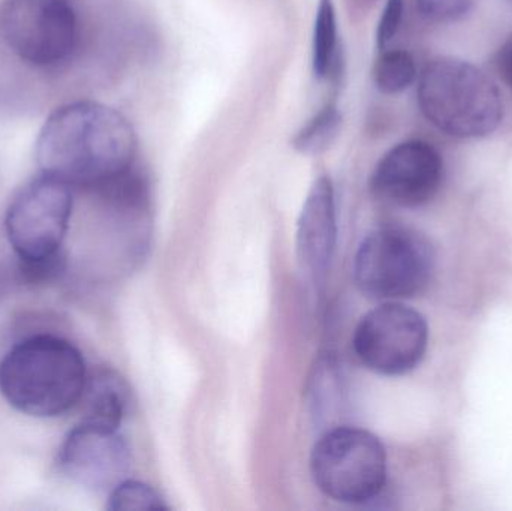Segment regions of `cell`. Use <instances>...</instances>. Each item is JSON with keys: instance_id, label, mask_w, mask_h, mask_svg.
<instances>
[{"instance_id": "6da1fadb", "label": "cell", "mask_w": 512, "mask_h": 511, "mask_svg": "<svg viewBox=\"0 0 512 511\" xmlns=\"http://www.w3.org/2000/svg\"><path fill=\"white\" fill-rule=\"evenodd\" d=\"M135 155L137 134L131 122L116 108L95 101L57 108L36 141L42 173L84 191L134 167Z\"/></svg>"}, {"instance_id": "7a4b0ae2", "label": "cell", "mask_w": 512, "mask_h": 511, "mask_svg": "<svg viewBox=\"0 0 512 511\" xmlns=\"http://www.w3.org/2000/svg\"><path fill=\"white\" fill-rule=\"evenodd\" d=\"M86 384L80 350L59 336H30L0 362V393L29 416H62L81 401Z\"/></svg>"}, {"instance_id": "3957f363", "label": "cell", "mask_w": 512, "mask_h": 511, "mask_svg": "<svg viewBox=\"0 0 512 511\" xmlns=\"http://www.w3.org/2000/svg\"><path fill=\"white\" fill-rule=\"evenodd\" d=\"M417 96L423 116L451 137H486L504 117L496 84L477 66L454 57L427 63L418 80Z\"/></svg>"}, {"instance_id": "277c9868", "label": "cell", "mask_w": 512, "mask_h": 511, "mask_svg": "<svg viewBox=\"0 0 512 511\" xmlns=\"http://www.w3.org/2000/svg\"><path fill=\"white\" fill-rule=\"evenodd\" d=\"M316 488L349 506L372 503L387 483V453L378 437L354 426H334L321 435L310 455Z\"/></svg>"}, {"instance_id": "5b68a950", "label": "cell", "mask_w": 512, "mask_h": 511, "mask_svg": "<svg viewBox=\"0 0 512 511\" xmlns=\"http://www.w3.org/2000/svg\"><path fill=\"white\" fill-rule=\"evenodd\" d=\"M433 263L432 246L421 234L402 227L379 228L358 246L355 284L373 299H408L429 284Z\"/></svg>"}, {"instance_id": "8992f818", "label": "cell", "mask_w": 512, "mask_h": 511, "mask_svg": "<svg viewBox=\"0 0 512 511\" xmlns=\"http://www.w3.org/2000/svg\"><path fill=\"white\" fill-rule=\"evenodd\" d=\"M0 35L26 62L57 65L75 50L77 15L69 0H3Z\"/></svg>"}, {"instance_id": "52a82bcc", "label": "cell", "mask_w": 512, "mask_h": 511, "mask_svg": "<svg viewBox=\"0 0 512 511\" xmlns=\"http://www.w3.org/2000/svg\"><path fill=\"white\" fill-rule=\"evenodd\" d=\"M427 342L426 318L402 303L388 302L361 318L355 327L352 347L370 371L399 377L420 365Z\"/></svg>"}, {"instance_id": "ba28073f", "label": "cell", "mask_w": 512, "mask_h": 511, "mask_svg": "<svg viewBox=\"0 0 512 511\" xmlns=\"http://www.w3.org/2000/svg\"><path fill=\"white\" fill-rule=\"evenodd\" d=\"M71 186L42 173L12 198L5 227L18 258H38L62 249L72 215Z\"/></svg>"}, {"instance_id": "9c48e42d", "label": "cell", "mask_w": 512, "mask_h": 511, "mask_svg": "<svg viewBox=\"0 0 512 511\" xmlns=\"http://www.w3.org/2000/svg\"><path fill=\"white\" fill-rule=\"evenodd\" d=\"M131 449L119 429L81 422L63 441L59 468L72 482L96 492H111L131 470Z\"/></svg>"}, {"instance_id": "30bf717a", "label": "cell", "mask_w": 512, "mask_h": 511, "mask_svg": "<svg viewBox=\"0 0 512 511\" xmlns=\"http://www.w3.org/2000/svg\"><path fill=\"white\" fill-rule=\"evenodd\" d=\"M444 162L432 144L403 141L388 150L373 170L370 188L387 203L418 207L429 203L441 188Z\"/></svg>"}, {"instance_id": "8fae6325", "label": "cell", "mask_w": 512, "mask_h": 511, "mask_svg": "<svg viewBox=\"0 0 512 511\" xmlns=\"http://www.w3.org/2000/svg\"><path fill=\"white\" fill-rule=\"evenodd\" d=\"M337 243L336 197L330 177L313 182L297 222V254L301 266L313 276L324 275Z\"/></svg>"}, {"instance_id": "7c38bea8", "label": "cell", "mask_w": 512, "mask_h": 511, "mask_svg": "<svg viewBox=\"0 0 512 511\" xmlns=\"http://www.w3.org/2000/svg\"><path fill=\"white\" fill-rule=\"evenodd\" d=\"M84 422L119 429L128 411L129 395L125 383L110 371L87 378L83 393Z\"/></svg>"}, {"instance_id": "4fadbf2b", "label": "cell", "mask_w": 512, "mask_h": 511, "mask_svg": "<svg viewBox=\"0 0 512 511\" xmlns=\"http://www.w3.org/2000/svg\"><path fill=\"white\" fill-rule=\"evenodd\" d=\"M312 72L316 80H337L342 72L334 0H319L313 20Z\"/></svg>"}, {"instance_id": "5bb4252c", "label": "cell", "mask_w": 512, "mask_h": 511, "mask_svg": "<svg viewBox=\"0 0 512 511\" xmlns=\"http://www.w3.org/2000/svg\"><path fill=\"white\" fill-rule=\"evenodd\" d=\"M342 125V111L336 99H331L295 132L291 140L292 149L301 155H321L333 146Z\"/></svg>"}, {"instance_id": "9a60e30c", "label": "cell", "mask_w": 512, "mask_h": 511, "mask_svg": "<svg viewBox=\"0 0 512 511\" xmlns=\"http://www.w3.org/2000/svg\"><path fill=\"white\" fill-rule=\"evenodd\" d=\"M417 78L414 57L405 50L381 51L373 66V83L384 95L405 92Z\"/></svg>"}, {"instance_id": "2e32d148", "label": "cell", "mask_w": 512, "mask_h": 511, "mask_svg": "<svg viewBox=\"0 0 512 511\" xmlns=\"http://www.w3.org/2000/svg\"><path fill=\"white\" fill-rule=\"evenodd\" d=\"M107 509L111 511H159L168 510V506L162 500L161 495L146 483L126 479L110 492Z\"/></svg>"}, {"instance_id": "e0dca14e", "label": "cell", "mask_w": 512, "mask_h": 511, "mask_svg": "<svg viewBox=\"0 0 512 511\" xmlns=\"http://www.w3.org/2000/svg\"><path fill=\"white\" fill-rule=\"evenodd\" d=\"M66 270V255L63 249L54 254L38 258H18L15 276L30 287L53 284L62 278Z\"/></svg>"}, {"instance_id": "ac0fdd59", "label": "cell", "mask_w": 512, "mask_h": 511, "mask_svg": "<svg viewBox=\"0 0 512 511\" xmlns=\"http://www.w3.org/2000/svg\"><path fill=\"white\" fill-rule=\"evenodd\" d=\"M475 0H417L421 15L436 23H454L471 12Z\"/></svg>"}, {"instance_id": "d6986e66", "label": "cell", "mask_w": 512, "mask_h": 511, "mask_svg": "<svg viewBox=\"0 0 512 511\" xmlns=\"http://www.w3.org/2000/svg\"><path fill=\"white\" fill-rule=\"evenodd\" d=\"M403 12H405V0H387L384 11L379 18L378 30H376V44L379 50H385L390 42L396 38L402 26Z\"/></svg>"}, {"instance_id": "ffe728a7", "label": "cell", "mask_w": 512, "mask_h": 511, "mask_svg": "<svg viewBox=\"0 0 512 511\" xmlns=\"http://www.w3.org/2000/svg\"><path fill=\"white\" fill-rule=\"evenodd\" d=\"M379 0H345L346 14L352 23L358 24L366 20Z\"/></svg>"}, {"instance_id": "44dd1931", "label": "cell", "mask_w": 512, "mask_h": 511, "mask_svg": "<svg viewBox=\"0 0 512 511\" xmlns=\"http://www.w3.org/2000/svg\"><path fill=\"white\" fill-rule=\"evenodd\" d=\"M498 68L505 83L512 90V36L502 45L501 51H499Z\"/></svg>"}, {"instance_id": "7402d4cb", "label": "cell", "mask_w": 512, "mask_h": 511, "mask_svg": "<svg viewBox=\"0 0 512 511\" xmlns=\"http://www.w3.org/2000/svg\"><path fill=\"white\" fill-rule=\"evenodd\" d=\"M2 287H3V279H2V276H0V290H2Z\"/></svg>"}]
</instances>
